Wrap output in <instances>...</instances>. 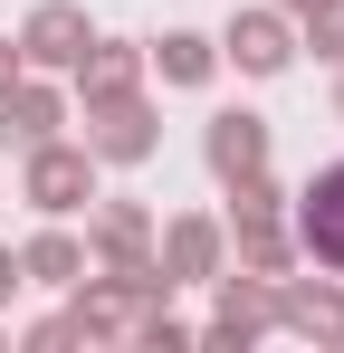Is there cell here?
Segmentation results:
<instances>
[{"instance_id": "6da1fadb", "label": "cell", "mask_w": 344, "mask_h": 353, "mask_svg": "<svg viewBox=\"0 0 344 353\" xmlns=\"http://www.w3.org/2000/svg\"><path fill=\"white\" fill-rule=\"evenodd\" d=\"M296 230H306V248H316L325 268H344V163H335V172H316L306 210H296Z\"/></svg>"}, {"instance_id": "ba28073f", "label": "cell", "mask_w": 344, "mask_h": 353, "mask_svg": "<svg viewBox=\"0 0 344 353\" xmlns=\"http://www.w3.org/2000/svg\"><path fill=\"white\" fill-rule=\"evenodd\" d=\"M163 67H172V77H201L211 58H201V39H163Z\"/></svg>"}, {"instance_id": "7a4b0ae2", "label": "cell", "mask_w": 344, "mask_h": 353, "mask_svg": "<svg viewBox=\"0 0 344 353\" xmlns=\"http://www.w3.org/2000/svg\"><path fill=\"white\" fill-rule=\"evenodd\" d=\"M77 39H86L77 10H39V19H29V48H39V58H77Z\"/></svg>"}, {"instance_id": "8992f818", "label": "cell", "mask_w": 344, "mask_h": 353, "mask_svg": "<svg viewBox=\"0 0 344 353\" xmlns=\"http://www.w3.org/2000/svg\"><path fill=\"white\" fill-rule=\"evenodd\" d=\"M48 124H57V105H48V96H19V105H10V134H19V143H39Z\"/></svg>"}, {"instance_id": "277c9868", "label": "cell", "mask_w": 344, "mask_h": 353, "mask_svg": "<svg viewBox=\"0 0 344 353\" xmlns=\"http://www.w3.org/2000/svg\"><path fill=\"white\" fill-rule=\"evenodd\" d=\"M211 153H220V172H249V163H258V124H249V115H229L220 134H211Z\"/></svg>"}, {"instance_id": "52a82bcc", "label": "cell", "mask_w": 344, "mask_h": 353, "mask_svg": "<svg viewBox=\"0 0 344 353\" xmlns=\"http://www.w3.org/2000/svg\"><path fill=\"white\" fill-rule=\"evenodd\" d=\"M29 268H39V277H77V248H67V239H39Z\"/></svg>"}, {"instance_id": "3957f363", "label": "cell", "mask_w": 344, "mask_h": 353, "mask_svg": "<svg viewBox=\"0 0 344 353\" xmlns=\"http://www.w3.org/2000/svg\"><path fill=\"white\" fill-rule=\"evenodd\" d=\"M77 191H86V163H67V153H39V201H48V210H67Z\"/></svg>"}, {"instance_id": "30bf717a", "label": "cell", "mask_w": 344, "mask_h": 353, "mask_svg": "<svg viewBox=\"0 0 344 353\" xmlns=\"http://www.w3.org/2000/svg\"><path fill=\"white\" fill-rule=\"evenodd\" d=\"M316 10H325V0H316Z\"/></svg>"}, {"instance_id": "9c48e42d", "label": "cell", "mask_w": 344, "mask_h": 353, "mask_svg": "<svg viewBox=\"0 0 344 353\" xmlns=\"http://www.w3.org/2000/svg\"><path fill=\"white\" fill-rule=\"evenodd\" d=\"M0 296H10V258H0Z\"/></svg>"}, {"instance_id": "5b68a950", "label": "cell", "mask_w": 344, "mask_h": 353, "mask_svg": "<svg viewBox=\"0 0 344 353\" xmlns=\"http://www.w3.org/2000/svg\"><path fill=\"white\" fill-rule=\"evenodd\" d=\"M229 48H239V67H278V58H287L268 19H239V39H229Z\"/></svg>"}]
</instances>
